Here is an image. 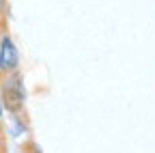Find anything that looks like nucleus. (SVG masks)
<instances>
[{
  "instance_id": "nucleus-5",
  "label": "nucleus",
  "mask_w": 155,
  "mask_h": 153,
  "mask_svg": "<svg viewBox=\"0 0 155 153\" xmlns=\"http://www.w3.org/2000/svg\"><path fill=\"white\" fill-rule=\"evenodd\" d=\"M2 114H5V108H2V101H0V119H2Z\"/></svg>"
},
{
  "instance_id": "nucleus-4",
  "label": "nucleus",
  "mask_w": 155,
  "mask_h": 153,
  "mask_svg": "<svg viewBox=\"0 0 155 153\" xmlns=\"http://www.w3.org/2000/svg\"><path fill=\"white\" fill-rule=\"evenodd\" d=\"M0 153H7V147H5V138H2V129H0Z\"/></svg>"
},
{
  "instance_id": "nucleus-6",
  "label": "nucleus",
  "mask_w": 155,
  "mask_h": 153,
  "mask_svg": "<svg viewBox=\"0 0 155 153\" xmlns=\"http://www.w3.org/2000/svg\"><path fill=\"white\" fill-rule=\"evenodd\" d=\"M0 129H2V127H0Z\"/></svg>"
},
{
  "instance_id": "nucleus-2",
  "label": "nucleus",
  "mask_w": 155,
  "mask_h": 153,
  "mask_svg": "<svg viewBox=\"0 0 155 153\" xmlns=\"http://www.w3.org/2000/svg\"><path fill=\"white\" fill-rule=\"evenodd\" d=\"M19 69V52L11 35L5 30L0 32V75Z\"/></svg>"
},
{
  "instance_id": "nucleus-3",
  "label": "nucleus",
  "mask_w": 155,
  "mask_h": 153,
  "mask_svg": "<svg viewBox=\"0 0 155 153\" xmlns=\"http://www.w3.org/2000/svg\"><path fill=\"white\" fill-rule=\"evenodd\" d=\"M7 0H0V32H5L7 28Z\"/></svg>"
},
{
  "instance_id": "nucleus-1",
  "label": "nucleus",
  "mask_w": 155,
  "mask_h": 153,
  "mask_svg": "<svg viewBox=\"0 0 155 153\" xmlns=\"http://www.w3.org/2000/svg\"><path fill=\"white\" fill-rule=\"evenodd\" d=\"M0 101H2V108H7L13 117L22 114L26 104V88L19 69L0 75Z\"/></svg>"
}]
</instances>
